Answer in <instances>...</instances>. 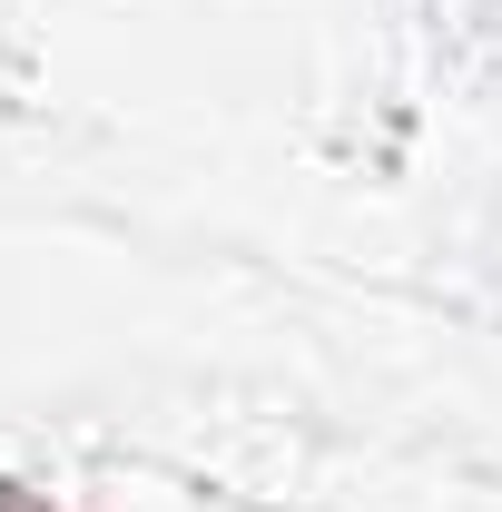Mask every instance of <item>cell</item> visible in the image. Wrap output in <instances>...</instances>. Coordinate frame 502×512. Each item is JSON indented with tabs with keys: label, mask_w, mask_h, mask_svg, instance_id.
<instances>
[{
	"label": "cell",
	"mask_w": 502,
	"mask_h": 512,
	"mask_svg": "<svg viewBox=\"0 0 502 512\" xmlns=\"http://www.w3.org/2000/svg\"><path fill=\"white\" fill-rule=\"evenodd\" d=\"M0 512H50V503H30V493H20V483H0Z\"/></svg>",
	"instance_id": "obj_1"
}]
</instances>
